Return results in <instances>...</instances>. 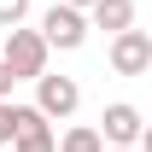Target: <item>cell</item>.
<instances>
[{"mask_svg": "<svg viewBox=\"0 0 152 152\" xmlns=\"http://www.w3.org/2000/svg\"><path fill=\"white\" fill-rule=\"evenodd\" d=\"M29 18V0H0V29H18Z\"/></svg>", "mask_w": 152, "mask_h": 152, "instance_id": "9c48e42d", "label": "cell"}, {"mask_svg": "<svg viewBox=\"0 0 152 152\" xmlns=\"http://www.w3.org/2000/svg\"><path fill=\"white\" fill-rule=\"evenodd\" d=\"M105 129H99V140L105 146H140L146 140V117L134 111L129 99H117V105H105V117H99Z\"/></svg>", "mask_w": 152, "mask_h": 152, "instance_id": "8992f818", "label": "cell"}, {"mask_svg": "<svg viewBox=\"0 0 152 152\" xmlns=\"http://www.w3.org/2000/svg\"><path fill=\"white\" fill-rule=\"evenodd\" d=\"M12 152H53L58 146V134L53 123L35 111V105H12V140H6Z\"/></svg>", "mask_w": 152, "mask_h": 152, "instance_id": "3957f363", "label": "cell"}, {"mask_svg": "<svg viewBox=\"0 0 152 152\" xmlns=\"http://www.w3.org/2000/svg\"><path fill=\"white\" fill-rule=\"evenodd\" d=\"M41 41H47V53H76L82 41H88V12H70V6H47L41 12V29H35Z\"/></svg>", "mask_w": 152, "mask_h": 152, "instance_id": "7a4b0ae2", "label": "cell"}, {"mask_svg": "<svg viewBox=\"0 0 152 152\" xmlns=\"http://www.w3.org/2000/svg\"><path fill=\"white\" fill-rule=\"evenodd\" d=\"M6 140H12V99L0 105V146H6Z\"/></svg>", "mask_w": 152, "mask_h": 152, "instance_id": "30bf717a", "label": "cell"}, {"mask_svg": "<svg viewBox=\"0 0 152 152\" xmlns=\"http://www.w3.org/2000/svg\"><path fill=\"white\" fill-rule=\"evenodd\" d=\"M53 152H105V140H99V129L76 123V129H64V140H58Z\"/></svg>", "mask_w": 152, "mask_h": 152, "instance_id": "ba28073f", "label": "cell"}, {"mask_svg": "<svg viewBox=\"0 0 152 152\" xmlns=\"http://www.w3.org/2000/svg\"><path fill=\"white\" fill-rule=\"evenodd\" d=\"M76 105H82V88H76V76H35V111L53 123V117H70Z\"/></svg>", "mask_w": 152, "mask_h": 152, "instance_id": "277c9868", "label": "cell"}, {"mask_svg": "<svg viewBox=\"0 0 152 152\" xmlns=\"http://www.w3.org/2000/svg\"><path fill=\"white\" fill-rule=\"evenodd\" d=\"M88 12H94V23L105 29V35H123V29H134V0H94Z\"/></svg>", "mask_w": 152, "mask_h": 152, "instance_id": "52a82bcc", "label": "cell"}, {"mask_svg": "<svg viewBox=\"0 0 152 152\" xmlns=\"http://www.w3.org/2000/svg\"><path fill=\"white\" fill-rule=\"evenodd\" d=\"M0 64L12 70V82H35V76H47V41H41L35 29H6Z\"/></svg>", "mask_w": 152, "mask_h": 152, "instance_id": "6da1fadb", "label": "cell"}, {"mask_svg": "<svg viewBox=\"0 0 152 152\" xmlns=\"http://www.w3.org/2000/svg\"><path fill=\"white\" fill-rule=\"evenodd\" d=\"M6 99H12V70L0 64V105H6Z\"/></svg>", "mask_w": 152, "mask_h": 152, "instance_id": "8fae6325", "label": "cell"}, {"mask_svg": "<svg viewBox=\"0 0 152 152\" xmlns=\"http://www.w3.org/2000/svg\"><path fill=\"white\" fill-rule=\"evenodd\" d=\"M58 6H70V12H88V6H94V0H58Z\"/></svg>", "mask_w": 152, "mask_h": 152, "instance_id": "7c38bea8", "label": "cell"}, {"mask_svg": "<svg viewBox=\"0 0 152 152\" xmlns=\"http://www.w3.org/2000/svg\"><path fill=\"white\" fill-rule=\"evenodd\" d=\"M105 152H134V146H105Z\"/></svg>", "mask_w": 152, "mask_h": 152, "instance_id": "4fadbf2b", "label": "cell"}, {"mask_svg": "<svg viewBox=\"0 0 152 152\" xmlns=\"http://www.w3.org/2000/svg\"><path fill=\"white\" fill-rule=\"evenodd\" d=\"M111 70L117 76H146L152 70V35L146 29H123V35H111Z\"/></svg>", "mask_w": 152, "mask_h": 152, "instance_id": "5b68a950", "label": "cell"}]
</instances>
